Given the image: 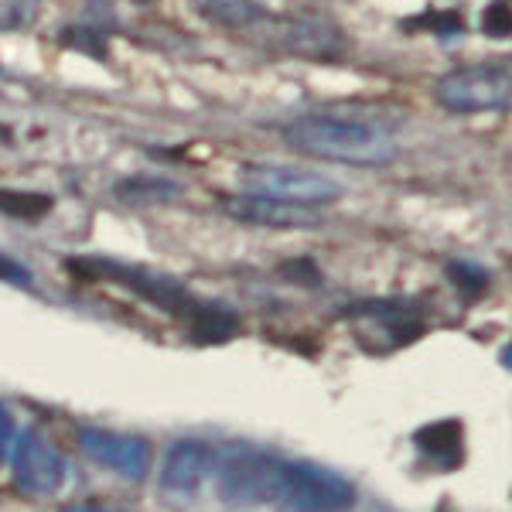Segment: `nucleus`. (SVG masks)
Instances as JSON below:
<instances>
[{
  "instance_id": "nucleus-1",
  "label": "nucleus",
  "mask_w": 512,
  "mask_h": 512,
  "mask_svg": "<svg viewBox=\"0 0 512 512\" xmlns=\"http://www.w3.org/2000/svg\"><path fill=\"white\" fill-rule=\"evenodd\" d=\"M280 137L308 158L352 164V168H386L396 161V140L376 123L328 117V113H311L284 123Z\"/></svg>"
},
{
  "instance_id": "nucleus-2",
  "label": "nucleus",
  "mask_w": 512,
  "mask_h": 512,
  "mask_svg": "<svg viewBox=\"0 0 512 512\" xmlns=\"http://www.w3.org/2000/svg\"><path fill=\"white\" fill-rule=\"evenodd\" d=\"M280 461L284 454H274L253 444H229L226 451L216 454V492L226 506L236 509H267L274 506Z\"/></svg>"
},
{
  "instance_id": "nucleus-3",
  "label": "nucleus",
  "mask_w": 512,
  "mask_h": 512,
  "mask_svg": "<svg viewBox=\"0 0 512 512\" xmlns=\"http://www.w3.org/2000/svg\"><path fill=\"white\" fill-rule=\"evenodd\" d=\"M355 499V485L345 475L315 461L284 458L270 512H349Z\"/></svg>"
},
{
  "instance_id": "nucleus-4",
  "label": "nucleus",
  "mask_w": 512,
  "mask_h": 512,
  "mask_svg": "<svg viewBox=\"0 0 512 512\" xmlns=\"http://www.w3.org/2000/svg\"><path fill=\"white\" fill-rule=\"evenodd\" d=\"M239 185L246 195L267 198V202L297 205V209H315V205H332L342 198V185L321 171L297 168V164H270L253 161L239 168Z\"/></svg>"
},
{
  "instance_id": "nucleus-5",
  "label": "nucleus",
  "mask_w": 512,
  "mask_h": 512,
  "mask_svg": "<svg viewBox=\"0 0 512 512\" xmlns=\"http://www.w3.org/2000/svg\"><path fill=\"white\" fill-rule=\"evenodd\" d=\"M509 89L512 79L506 65L478 62L437 79L434 99L451 113H495L509 106Z\"/></svg>"
},
{
  "instance_id": "nucleus-6",
  "label": "nucleus",
  "mask_w": 512,
  "mask_h": 512,
  "mask_svg": "<svg viewBox=\"0 0 512 512\" xmlns=\"http://www.w3.org/2000/svg\"><path fill=\"white\" fill-rule=\"evenodd\" d=\"M69 267L86 277L120 280V284H127L130 291H137L144 301L158 304L164 311H175V315L195 318V311H198V304L188 297V291L178 284V280L154 274V270H147V267H127V263H110V260H69Z\"/></svg>"
},
{
  "instance_id": "nucleus-7",
  "label": "nucleus",
  "mask_w": 512,
  "mask_h": 512,
  "mask_svg": "<svg viewBox=\"0 0 512 512\" xmlns=\"http://www.w3.org/2000/svg\"><path fill=\"white\" fill-rule=\"evenodd\" d=\"M11 475L14 485L31 495V499H52L55 492L65 485V458L62 451L55 448L52 441H45L38 431H24L14 441V454H11Z\"/></svg>"
},
{
  "instance_id": "nucleus-8",
  "label": "nucleus",
  "mask_w": 512,
  "mask_h": 512,
  "mask_svg": "<svg viewBox=\"0 0 512 512\" xmlns=\"http://www.w3.org/2000/svg\"><path fill=\"white\" fill-rule=\"evenodd\" d=\"M79 448L89 461H96L106 472L127 478V482H144L151 472V441L140 434H117L103 431V427H82Z\"/></svg>"
},
{
  "instance_id": "nucleus-9",
  "label": "nucleus",
  "mask_w": 512,
  "mask_h": 512,
  "mask_svg": "<svg viewBox=\"0 0 512 512\" xmlns=\"http://www.w3.org/2000/svg\"><path fill=\"white\" fill-rule=\"evenodd\" d=\"M277 45L284 52L304 55V59H318V62H335L345 55L349 38L338 28L335 21L318 18V14H294L284 18L277 28Z\"/></svg>"
},
{
  "instance_id": "nucleus-10",
  "label": "nucleus",
  "mask_w": 512,
  "mask_h": 512,
  "mask_svg": "<svg viewBox=\"0 0 512 512\" xmlns=\"http://www.w3.org/2000/svg\"><path fill=\"white\" fill-rule=\"evenodd\" d=\"M212 468H216V451L205 441L185 437V441L171 444L168 458H164L161 489L171 495H195L212 478Z\"/></svg>"
},
{
  "instance_id": "nucleus-11",
  "label": "nucleus",
  "mask_w": 512,
  "mask_h": 512,
  "mask_svg": "<svg viewBox=\"0 0 512 512\" xmlns=\"http://www.w3.org/2000/svg\"><path fill=\"white\" fill-rule=\"evenodd\" d=\"M222 212L229 219L250 222V226H267V229H318L321 219L308 209H297V205H280L267 202V198L253 195H226L222 198Z\"/></svg>"
},
{
  "instance_id": "nucleus-12",
  "label": "nucleus",
  "mask_w": 512,
  "mask_h": 512,
  "mask_svg": "<svg viewBox=\"0 0 512 512\" xmlns=\"http://www.w3.org/2000/svg\"><path fill=\"white\" fill-rule=\"evenodd\" d=\"M192 7L219 28H250L267 18V0H192Z\"/></svg>"
},
{
  "instance_id": "nucleus-13",
  "label": "nucleus",
  "mask_w": 512,
  "mask_h": 512,
  "mask_svg": "<svg viewBox=\"0 0 512 512\" xmlns=\"http://www.w3.org/2000/svg\"><path fill=\"white\" fill-rule=\"evenodd\" d=\"M113 192L127 205H168V202H178V198L185 195V188L171 178L137 175V178H123Z\"/></svg>"
},
{
  "instance_id": "nucleus-14",
  "label": "nucleus",
  "mask_w": 512,
  "mask_h": 512,
  "mask_svg": "<svg viewBox=\"0 0 512 512\" xmlns=\"http://www.w3.org/2000/svg\"><path fill=\"white\" fill-rule=\"evenodd\" d=\"M52 198L38 192H18V188H0V212L14 219H41L52 212Z\"/></svg>"
},
{
  "instance_id": "nucleus-15",
  "label": "nucleus",
  "mask_w": 512,
  "mask_h": 512,
  "mask_svg": "<svg viewBox=\"0 0 512 512\" xmlns=\"http://www.w3.org/2000/svg\"><path fill=\"white\" fill-rule=\"evenodd\" d=\"M59 45L76 48V52H82V55H93V59L106 62V31L96 28V24H89V21H76L65 31H59Z\"/></svg>"
},
{
  "instance_id": "nucleus-16",
  "label": "nucleus",
  "mask_w": 512,
  "mask_h": 512,
  "mask_svg": "<svg viewBox=\"0 0 512 512\" xmlns=\"http://www.w3.org/2000/svg\"><path fill=\"white\" fill-rule=\"evenodd\" d=\"M41 18V0H0V35L28 31Z\"/></svg>"
},
{
  "instance_id": "nucleus-17",
  "label": "nucleus",
  "mask_w": 512,
  "mask_h": 512,
  "mask_svg": "<svg viewBox=\"0 0 512 512\" xmlns=\"http://www.w3.org/2000/svg\"><path fill=\"white\" fill-rule=\"evenodd\" d=\"M414 441L431 454V458H441V454L448 451V441H461V427L454 424V420H448V424H434V427L417 431Z\"/></svg>"
},
{
  "instance_id": "nucleus-18",
  "label": "nucleus",
  "mask_w": 512,
  "mask_h": 512,
  "mask_svg": "<svg viewBox=\"0 0 512 512\" xmlns=\"http://www.w3.org/2000/svg\"><path fill=\"white\" fill-rule=\"evenodd\" d=\"M448 277L454 280V287H458L461 294H482L485 287H489V274H485L482 267H475V263H461V260H454L448 263Z\"/></svg>"
},
{
  "instance_id": "nucleus-19",
  "label": "nucleus",
  "mask_w": 512,
  "mask_h": 512,
  "mask_svg": "<svg viewBox=\"0 0 512 512\" xmlns=\"http://www.w3.org/2000/svg\"><path fill=\"white\" fill-rule=\"evenodd\" d=\"M482 31L489 38H509L512 31V14H509V0H492L482 11Z\"/></svg>"
},
{
  "instance_id": "nucleus-20",
  "label": "nucleus",
  "mask_w": 512,
  "mask_h": 512,
  "mask_svg": "<svg viewBox=\"0 0 512 512\" xmlns=\"http://www.w3.org/2000/svg\"><path fill=\"white\" fill-rule=\"evenodd\" d=\"M410 28H434L437 35H458V31H465V24L454 11L448 14H424V18H414Z\"/></svg>"
},
{
  "instance_id": "nucleus-21",
  "label": "nucleus",
  "mask_w": 512,
  "mask_h": 512,
  "mask_svg": "<svg viewBox=\"0 0 512 512\" xmlns=\"http://www.w3.org/2000/svg\"><path fill=\"white\" fill-rule=\"evenodd\" d=\"M0 280H4V284H14V287H35L31 270L24 267V263L11 260V256H4V253H0Z\"/></svg>"
},
{
  "instance_id": "nucleus-22",
  "label": "nucleus",
  "mask_w": 512,
  "mask_h": 512,
  "mask_svg": "<svg viewBox=\"0 0 512 512\" xmlns=\"http://www.w3.org/2000/svg\"><path fill=\"white\" fill-rule=\"evenodd\" d=\"M11 441H14V417H11V410H7L4 403H0V465H4Z\"/></svg>"
},
{
  "instance_id": "nucleus-23",
  "label": "nucleus",
  "mask_w": 512,
  "mask_h": 512,
  "mask_svg": "<svg viewBox=\"0 0 512 512\" xmlns=\"http://www.w3.org/2000/svg\"><path fill=\"white\" fill-rule=\"evenodd\" d=\"M62 512H120V509H117V506H110V502L89 499V502H72V506H65Z\"/></svg>"
},
{
  "instance_id": "nucleus-24",
  "label": "nucleus",
  "mask_w": 512,
  "mask_h": 512,
  "mask_svg": "<svg viewBox=\"0 0 512 512\" xmlns=\"http://www.w3.org/2000/svg\"><path fill=\"white\" fill-rule=\"evenodd\" d=\"M134 4H154V0H134Z\"/></svg>"
}]
</instances>
